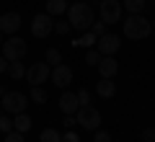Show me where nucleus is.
<instances>
[{
    "label": "nucleus",
    "instance_id": "ddd939ff",
    "mask_svg": "<svg viewBox=\"0 0 155 142\" xmlns=\"http://www.w3.org/2000/svg\"><path fill=\"white\" fill-rule=\"evenodd\" d=\"M60 109H62V114H75V111L80 109V104H78V93L65 91L60 96Z\"/></svg>",
    "mask_w": 155,
    "mask_h": 142
},
{
    "label": "nucleus",
    "instance_id": "2eb2a0df",
    "mask_svg": "<svg viewBox=\"0 0 155 142\" xmlns=\"http://www.w3.org/2000/svg\"><path fill=\"white\" fill-rule=\"evenodd\" d=\"M31 124L34 121H31V116H28L26 111H23V114H16V119H13V129L21 132V134H26V132L31 129Z\"/></svg>",
    "mask_w": 155,
    "mask_h": 142
},
{
    "label": "nucleus",
    "instance_id": "f8f14e48",
    "mask_svg": "<svg viewBox=\"0 0 155 142\" xmlns=\"http://www.w3.org/2000/svg\"><path fill=\"white\" fill-rule=\"evenodd\" d=\"M96 67H98L101 78H114L116 72H119V62H116L114 57H109V54H104V57H101Z\"/></svg>",
    "mask_w": 155,
    "mask_h": 142
},
{
    "label": "nucleus",
    "instance_id": "c756f323",
    "mask_svg": "<svg viewBox=\"0 0 155 142\" xmlns=\"http://www.w3.org/2000/svg\"><path fill=\"white\" fill-rule=\"evenodd\" d=\"M5 142H23V134H21V132H16V129H11L5 134Z\"/></svg>",
    "mask_w": 155,
    "mask_h": 142
},
{
    "label": "nucleus",
    "instance_id": "6e6552de",
    "mask_svg": "<svg viewBox=\"0 0 155 142\" xmlns=\"http://www.w3.org/2000/svg\"><path fill=\"white\" fill-rule=\"evenodd\" d=\"M49 72H52V67L47 65V62H34V65L26 70V75H23V78H26L31 85H41V83L49 80Z\"/></svg>",
    "mask_w": 155,
    "mask_h": 142
},
{
    "label": "nucleus",
    "instance_id": "4468645a",
    "mask_svg": "<svg viewBox=\"0 0 155 142\" xmlns=\"http://www.w3.org/2000/svg\"><path fill=\"white\" fill-rule=\"evenodd\" d=\"M96 93H98L101 98H114V96H116V83H114V78H101L98 85H96Z\"/></svg>",
    "mask_w": 155,
    "mask_h": 142
},
{
    "label": "nucleus",
    "instance_id": "9b49d317",
    "mask_svg": "<svg viewBox=\"0 0 155 142\" xmlns=\"http://www.w3.org/2000/svg\"><path fill=\"white\" fill-rule=\"evenodd\" d=\"M18 28H21V16H18V13H3V16H0V34H3V36H5V34H16Z\"/></svg>",
    "mask_w": 155,
    "mask_h": 142
},
{
    "label": "nucleus",
    "instance_id": "c9c22d12",
    "mask_svg": "<svg viewBox=\"0 0 155 142\" xmlns=\"http://www.w3.org/2000/svg\"><path fill=\"white\" fill-rule=\"evenodd\" d=\"M0 47H3V34H0Z\"/></svg>",
    "mask_w": 155,
    "mask_h": 142
},
{
    "label": "nucleus",
    "instance_id": "1a4fd4ad",
    "mask_svg": "<svg viewBox=\"0 0 155 142\" xmlns=\"http://www.w3.org/2000/svg\"><path fill=\"white\" fill-rule=\"evenodd\" d=\"M96 47H98V52H101V54L114 57L116 52H119V47H122V39L116 36V34H104V36H98V39H96Z\"/></svg>",
    "mask_w": 155,
    "mask_h": 142
},
{
    "label": "nucleus",
    "instance_id": "dca6fc26",
    "mask_svg": "<svg viewBox=\"0 0 155 142\" xmlns=\"http://www.w3.org/2000/svg\"><path fill=\"white\" fill-rule=\"evenodd\" d=\"M67 11V0H47V16H62Z\"/></svg>",
    "mask_w": 155,
    "mask_h": 142
},
{
    "label": "nucleus",
    "instance_id": "2f4dec72",
    "mask_svg": "<svg viewBox=\"0 0 155 142\" xmlns=\"http://www.w3.org/2000/svg\"><path fill=\"white\" fill-rule=\"evenodd\" d=\"M142 142H155V129H145L142 132Z\"/></svg>",
    "mask_w": 155,
    "mask_h": 142
},
{
    "label": "nucleus",
    "instance_id": "a211bd4d",
    "mask_svg": "<svg viewBox=\"0 0 155 142\" xmlns=\"http://www.w3.org/2000/svg\"><path fill=\"white\" fill-rule=\"evenodd\" d=\"M122 8H127L129 16H134V13H142V11H145V8H147V3H145V0H124Z\"/></svg>",
    "mask_w": 155,
    "mask_h": 142
},
{
    "label": "nucleus",
    "instance_id": "412c9836",
    "mask_svg": "<svg viewBox=\"0 0 155 142\" xmlns=\"http://www.w3.org/2000/svg\"><path fill=\"white\" fill-rule=\"evenodd\" d=\"M60 140H62V134L57 129H44L39 134V142H60Z\"/></svg>",
    "mask_w": 155,
    "mask_h": 142
},
{
    "label": "nucleus",
    "instance_id": "0eeeda50",
    "mask_svg": "<svg viewBox=\"0 0 155 142\" xmlns=\"http://www.w3.org/2000/svg\"><path fill=\"white\" fill-rule=\"evenodd\" d=\"M52 31H54V21H52V16H47V13H36V16L31 18V34L36 39H47Z\"/></svg>",
    "mask_w": 155,
    "mask_h": 142
},
{
    "label": "nucleus",
    "instance_id": "f257e3e1",
    "mask_svg": "<svg viewBox=\"0 0 155 142\" xmlns=\"http://www.w3.org/2000/svg\"><path fill=\"white\" fill-rule=\"evenodd\" d=\"M67 18H70V26L78 28V31H88L91 23L96 21L93 18V8H91V3H85V0L72 3V5L67 8Z\"/></svg>",
    "mask_w": 155,
    "mask_h": 142
},
{
    "label": "nucleus",
    "instance_id": "5701e85b",
    "mask_svg": "<svg viewBox=\"0 0 155 142\" xmlns=\"http://www.w3.org/2000/svg\"><path fill=\"white\" fill-rule=\"evenodd\" d=\"M101 57H104V54H101L98 49H88V54H85V65H88V67H96Z\"/></svg>",
    "mask_w": 155,
    "mask_h": 142
},
{
    "label": "nucleus",
    "instance_id": "e433bc0d",
    "mask_svg": "<svg viewBox=\"0 0 155 142\" xmlns=\"http://www.w3.org/2000/svg\"><path fill=\"white\" fill-rule=\"evenodd\" d=\"M153 31H155V18H153Z\"/></svg>",
    "mask_w": 155,
    "mask_h": 142
},
{
    "label": "nucleus",
    "instance_id": "39448f33",
    "mask_svg": "<svg viewBox=\"0 0 155 142\" xmlns=\"http://www.w3.org/2000/svg\"><path fill=\"white\" fill-rule=\"evenodd\" d=\"M26 104H28V98L23 93H18V91H8V93H3V98H0V106H3L5 114H23V111H26Z\"/></svg>",
    "mask_w": 155,
    "mask_h": 142
},
{
    "label": "nucleus",
    "instance_id": "cd10ccee",
    "mask_svg": "<svg viewBox=\"0 0 155 142\" xmlns=\"http://www.w3.org/2000/svg\"><path fill=\"white\" fill-rule=\"evenodd\" d=\"M93 142H111V134H109V132H104V129H96Z\"/></svg>",
    "mask_w": 155,
    "mask_h": 142
},
{
    "label": "nucleus",
    "instance_id": "7ed1b4c3",
    "mask_svg": "<svg viewBox=\"0 0 155 142\" xmlns=\"http://www.w3.org/2000/svg\"><path fill=\"white\" fill-rule=\"evenodd\" d=\"M26 52H28V44H26V39H21V36H11V39L3 41V57H5L8 62L23 60Z\"/></svg>",
    "mask_w": 155,
    "mask_h": 142
},
{
    "label": "nucleus",
    "instance_id": "7c9ffc66",
    "mask_svg": "<svg viewBox=\"0 0 155 142\" xmlns=\"http://www.w3.org/2000/svg\"><path fill=\"white\" fill-rule=\"evenodd\" d=\"M60 142H80V137H78L72 129H67L65 134H62V140H60Z\"/></svg>",
    "mask_w": 155,
    "mask_h": 142
},
{
    "label": "nucleus",
    "instance_id": "20e7f679",
    "mask_svg": "<svg viewBox=\"0 0 155 142\" xmlns=\"http://www.w3.org/2000/svg\"><path fill=\"white\" fill-rule=\"evenodd\" d=\"M75 121H78V127H83L88 132H96L101 124V111L93 109V106H80L75 111Z\"/></svg>",
    "mask_w": 155,
    "mask_h": 142
},
{
    "label": "nucleus",
    "instance_id": "473e14b6",
    "mask_svg": "<svg viewBox=\"0 0 155 142\" xmlns=\"http://www.w3.org/2000/svg\"><path fill=\"white\" fill-rule=\"evenodd\" d=\"M5 70H8V62H5V57L0 54V72H5Z\"/></svg>",
    "mask_w": 155,
    "mask_h": 142
},
{
    "label": "nucleus",
    "instance_id": "4be33fe9",
    "mask_svg": "<svg viewBox=\"0 0 155 142\" xmlns=\"http://www.w3.org/2000/svg\"><path fill=\"white\" fill-rule=\"evenodd\" d=\"M60 62H62L60 49H47V65H49V67H54V65H60Z\"/></svg>",
    "mask_w": 155,
    "mask_h": 142
},
{
    "label": "nucleus",
    "instance_id": "9d476101",
    "mask_svg": "<svg viewBox=\"0 0 155 142\" xmlns=\"http://www.w3.org/2000/svg\"><path fill=\"white\" fill-rule=\"evenodd\" d=\"M49 80L54 83L57 88H62V91H65V88L72 83V70H70L67 65H62V62H60V65H54V67H52V72H49Z\"/></svg>",
    "mask_w": 155,
    "mask_h": 142
},
{
    "label": "nucleus",
    "instance_id": "f3484780",
    "mask_svg": "<svg viewBox=\"0 0 155 142\" xmlns=\"http://www.w3.org/2000/svg\"><path fill=\"white\" fill-rule=\"evenodd\" d=\"M8 75H11L13 80H21V78L26 75V67H23V62H21V60H16V62H8Z\"/></svg>",
    "mask_w": 155,
    "mask_h": 142
},
{
    "label": "nucleus",
    "instance_id": "aec40b11",
    "mask_svg": "<svg viewBox=\"0 0 155 142\" xmlns=\"http://www.w3.org/2000/svg\"><path fill=\"white\" fill-rule=\"evenodd\" d=\"M28 98L34 101V104H47V91L41 85H31V96Z\"/></svg>",
    "mask_w": 155,
    "mask_h": 142
},
{
    "label": "nucleus",
    "instance_id": "bb28decb",
    "mask_svg": "<svg viewBox=\"0 0 155 142\" xmlns=\"http://www.w3.org/2000/svg\"><path fill=\"white\" fill-rule=\"evenodd\" d=\"M78 104H80V106H91V93L85 91V88H83V91H78Z\"/></svg>",
    "mask_w": 155,
    "mask_h": 142
},
{
    "label": "nucleus",
    "instance_id": "f704fd0d",
    "mask_svg": "<svg viewBox=\"0 0 155 142\" xmlns=\"http://www.w3.org/2000/svg\"><path fill=\"white\" fill-rule=\"evenodd\" d=\"M3 93H5V88H3V85H0V98H3Z\"/></svg>",
    "mask_w": 155,
    "mask_h": 142
},
{
    "label": "nucleus",
    "instance_id": "c85d7f7f",
    "mask_svg": "<svg viewBox=\"0 0 155 142\" xmlns=\"http://www.w3.org/2000/svg\"><path fill=\"white\" fill-rule=\"evenodd\" d=\"M62 124H65V129H75V127H78V121H75V114H65Z\"/></svg>",
    "mask_w": 155,
    "mask_h": 142
},
{
    "label": "nucleus",
    "instance_id": "393cba45",
    "mask_svg": "<svg viewBox=\"0 0 155 142\" xmlns=\"http://www.w3.org/2000/svg\"><path fill=\"white\" fill-rule=\"evenodd\" d=\"M54 31L62 34V36H67L72 31V26H70V21H54Z\"/></svg>",
    "mask_w": 155,
    "mask_h": 142
},
{
    "label": "nucleus",
    "instance_id": "72a5a7b5",
    "mask_svg": "<svg viewBox=\"0 0 155 142\" xmlns=\"http://www.w3.org/2000/svg\"><path fill=\"white\" fill-rule=\"evenodd\" d=\"M145 3H147V5H150V8H155V0H145Z\"/></svg>",
    "mask_w": 155,
    "mask_h": 142
},
{
    "label": "nucleus",
    "instance_id": "a878e982",
    "mask_svg": "<svg viewBox=\"0 0 155 142\" xmlns=\"http://www.w3.org/2000/svg\"><path fill=\"white\" fill-rule=\"evenodd\" d=\"M88 31H91V34H96V36H104V34H106V23H104V21H93Z\"/></svg>",
    "mask_w": 155,
    "mask_h": 142
},
{
    "label": "nucleus",
    "instance_id": "b1692460",
    "mask_svg": "<svg viewBox=\"0 0 155 142\" xmlns=\"http://www.w3.org/2000/svg\"><path fill=\"white\" fill-rule=\"evenodd\" d=\"M13 129V119L8 114H0V134H8Z\"/></svg>",
    "mask_w": 155,
    "mask_h": 142
},
{
    "label": "nucleus",
    "instance_id": "423d86ee",
    "mask_svg": "<svg viewBox=\"0 0 155 142\" xmlns=\"http://www.w3.org/2000/svg\"><path fill=\"white\" fill-rule=\"evenodd\" d=\"M98 11H101V21H104L106 26L122 21V3H119V0H101Z\"/></svg>",
    "mask_w": 155,
    "mask_h": 142
},
{
    "label": "nucleus",
    "instance_id": "4c0bfd02",
    "mask_svg": "<svg viewBox=\"0 0 155 142\" xmlns=\"http://www.w3.org/2000/svg\"><path fill=\"white\" fill-rule=\"evenodd\" d=\"M0 114H3V106H0Z\"/></svg>",
    "mask_w": 155,
    "mask_h": 142
},
{
    "label": "nucleus",
    "instance_id": "f03ea898",
    "mask_svg": "<svg viewBox=\"0 0 155 142\" xmlns=\"http://www.w3.org/2000/svg\"><path fill=\"white\" fill-rule=\"evenodd\" d=\"M150 31H153V23H150L142 13L127 16V21H124V36H129L132 41H142V39H147Z\"/></svg>",
    "mask_w": 155,
    "mask_h": 142
},
{
    "label": "nucleus",
    "instance_id": "6ab92c4d",
    "mask_svg": "<svg viewBox=\"0 0 155 142\" xmlns=\"http://www.w3.org/2000/svg\"><path fill=\"white\" fill-rule=\"evenodd\" d=\"M96 34H91V31H85L83 36L80 39H75V41H72V47H85V49H91V47H96Z\"/></svg>",
    "mask_w": 155,
    "mask_h": 142
}]
</instances>
